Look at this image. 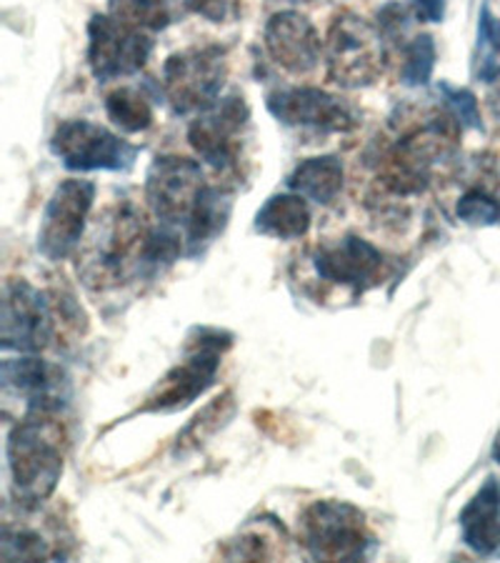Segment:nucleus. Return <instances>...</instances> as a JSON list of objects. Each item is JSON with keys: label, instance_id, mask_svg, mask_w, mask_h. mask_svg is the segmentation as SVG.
<instances>
[{"label": "nucleus", "instance_id": "obj_1", "mask_svg": "<svg viewBox=\"0 0 500 563\" xmlns=\"http://www.w3.org/2000/svg\"><path fill=\"white\" fill-rule=\"evenodd\" d=\"M13 504L41 508L56 492L66 468V429L60 413H23L5 441Z\"/></svg>", "mask_w": 500, "mask_h": 563}, {"label": "nucleus", "instance_id": "obj_2", "mask_svg": "<svg viewBox=\"0 0 500 563\" xmlns=\"http://www.w3.org/2000/svg\"><path fill=\"white\" fill-rule=\"evenodd\" d=\"M148 223L133 203H118L96 218L88 239L80 243L78 276L90 290L118 288L143 278Z\"/></svg>", "mask_w": 500, "mask_h": 563}, {"label": "nucleus", "instance_id": "obj_3", "mask_svg": "<svg viewBox=\"0 0 500 563\" xmlns=\"http://www.w3.org/2000/svg\"><path fill=\"white\" fill-rule=\"evenodd\" d=\"M463 125L448 111L425 118L378 158V178L390 194L418 196L433 184L435 168L456 156Z\"/></svg>", "mask_w": 500, "mask_h": 563}, {"label": "nucleus", "instance_id": "obj_4", "mask_svg": "<svg viewBox=\"0 0 500 563\" xmlns=\"http://www.w3.org/2000/svg\"><path fill=\"white\" fill-rule=\"evenodd\" d=\"M60 321L68 329H86V318L73 303V298L35 288L25 278L8 280L3 290V313H0L3 351L41 353L58 335Z\"/></svg>", "mask_w": 500, "mask_h": 563}, {"label": "nucleus", "instance_id": "obj_5", "mask_svg": "<svg viewBox=\"0 0 500 563\" xmlns=\"http://www.w3.org/2000/svg\"><path fill=\"white\" fill-rule=\"evenodd\" d=\"M331 84L341 88L373 86L384 73L386 41L378 25L360 15L343 11L333 18L329 38L323 43Z\"/></svg>", "mask_w": 500, "mask_h": 563}, {"label": "nucleus", "instance_id": "obj_6", "mask_svg": "<svg viewBox=\"0 0 500 563\" xmlns=\"http://www.w3.org/2000/svg\"><path fill=\"white\" fill-rule=\"evenodd\" d=\"M198 341H190L186 358L163 376L141 406L143 413H173L180 411L203 396L215 384L223 353L231 349L233 339L218 329H196Z\"/></svg>", "mask_w": 500, "mask_h": 563}, {"label": "nucleus", "instance_id": "obj_7", "mask_svg": "<svg viewBox=\"0 0 500 563\" xmlns=\"http://www.w3.org/2000/svg\"><path fill=\"white\" fill-rule=\"evenodd\" d=\"M300 541L315 561H360L376 547L366 514L348 501H315L300 519Z\"/></svg>", "mask_w": 500, "mask_h": 563}, {"label": "nucleus", "instance_id": "obj_8", "mask_svg": "<svg viewBox=\"0 0 500 563\" xmlns=\"http://www.w3.org/2000/svg\"><path fill=\"white\" fill-rule=\"evenodd\" d=\"M225 78H229V56L221 45H193L178 51L163 66V96L173 113L188 115L211 108Z\"/></svg>", "mask_w": 500, "mask_h": 563}, {"label": "nucleus", "instance_id": "obj_9", "mask_svg": "<svg viewBox=\"0 0 500 563\" xmlns=\"http://www.w3.org/2000/svg\"><path fill=\"white\" fill-rule=\"evenodd\" d=\"M251 141V108L241 93H231L200 111L188 129L190 148L218 174H241L245 143Z\"/></svg>", "mask_w": 500, "mask_h": 563}, {"label": "nucleus", "instance_id": "obj_10", "mask_svg": "<svg viewBox=\"0 0 500 563\" xmlns=\"http://www.w3.org/2000/svg\"><path fill=\"white\" fill-rule=\"evenodd\" d=\"M153 35L113 13H96L88 23V66L98 84L129 78L145 68Z\"/></svg>", "mask_w": 500, "mask_h": 563}, {"label": "nucleus", "instance_id": "obj_11", "mask_svg": "<svg viewBox=\"0 0 500 563\" xmlns=\"http://www.w3.org/2000/svg\"><path fill=\"white\" fill-rule=\"evenodd\" d=\"M266 106L273 118L284 123L286 129L318 135V139L351 133L360 125L356 106L321 88H278L268 93Z\"/></svg>", "mask_w": 500, "mask_h": 563}, {"label": "nucleus", "instance_id": "obj_12", "mask_svg": "<svg viewBox=\"0 0 500 563\" xmlns=\"http://www.w3.org/2000/svg\"><path fill=\"white\" fill-rule=\"evenodd\" d=\"M51 151L68 170L93 174V170H113L123 174L135 166L141 148L121 135L90 121H63L51 135Z\"/></svg>", "mask_w": 500, "mask_h": 563}, {"label": "nucleus", "instance_id": "obj_13", "mask_svg": "<svg viewBox=\"0 0 500 563\" xmlns=\"http://www.w3.org/2000/svg\"><path fill=\"white\" fill-rule=\"evenodd\" d=\"M203 166L193 158L160 156L145 176V203L163 225L184 233L205 188Z\"/></svg>", "mask_w": 500, "mask_h": 563}, {"label": "nucleus", "instance_id": "obj_14", "mask_svg": "<svg viewBox=\"0 0 500 563\" xmlns=\"http://www.w3.org/2000/svg\"><path fill=\"white\" fill-rule=\"evenodd\" d=\"M93 201V180L68 178L53 190V196L43 208L38 229V251L43 258L63 261L80 249Z\"/></svg>", "mask_w": 500, "mask_h": 563}, {"label": "nucleus", "instance_id": "obj_15", "mask_svg": "<svg viewBox=\"0 0 500 563\" xmlns=\"http://www.w3.org/2000/svg\"><path fill=\"white\" fill-rule=\"evenodd\" d=\"M0 386L8 404L23 401L25 413H60L68 404L70 384L66 371L38 356L5 358L0 363Z\"/></svg>", "mask_w": 500, "mask_h": 563}, {"label": "nucleus", "instance_id": "obj_16", "mask_svg": "<svg viewBox=\"0 0 500 563\" xmlns=\"http://www.w3.org/2000/svg\"><path fill=\"white\" fill-rule=\"evenodd\" d=\"M43 508V506H41ZM41 508L15 506L18 519L5 508L3 533H0V559L3 561H63L73 556L70 533L53 516H41Z\"/></svg>", "mask_w": 500, "mask_h": 563}, {"label": "nucleus", "instance_id": "obj_17", "mask_svg": "<svg viewBox=\"0 0 500 563\" xmlns=\"http://www.w3.org/2000/svg\"><path fill=\"white\" fill-rule=\"evenodd\" d=\"M268 56L290 76H305L315 70L323 56V41L315 25L298 11H278L270 15L263 31Z\"/></svg>", "mask_w": 500, "mask_h": 563}, {"label": "nucleus", "instance_id": "obj_18", "mask_svg": "<svg viewBox=\"0 0 500 563\" xmlns=\"http://www.w3.org/2000/svg\"><path fill=\"white\" fill-rule=\"evenodd\" d=\"M313 266L318 276L331 280V284L366 290L376 286L384 276L386 258L370 241L360 239V235H345L338 243L318 251Z\"/></svg>", "mask_w": 500, "mask_h": 563}, {"label": "nucleus", "instance_id": "obj_19", "mask_svg": "<svg viewBox=\"0 0 500 563\" xmlns=\"http://www.w3.org/2000/svg\"><path fill=\"white\" fill-rule=\"evenodd\" d=\"M460 531L478 556H500V486L493 476L460 511Z\"/></svg>", "mask_w": 500, "mask_h": 563}, {"label": "nucleus", "instance_id": "obj_20", "mask_svg": "<svg viewBox=\"0 0 500 563\" xmlns=\"http://www.w3.org/2000/svg\"><path fill=\"white\" fill-rule=\"evenodd\" d=\"M231 211H233V190L225 186L208 184L198 198L193 216H190V221L184 229L186 256L196 258L211 246L218 235L225 231V225H229Z\"/></svg>", "mask_w": 500, "mask_h": 563}, {"label": "nucleus", "instance_id": "obj_21", "mask_svg": "<svg viewBox=\"0 0 500 563\" xmlns=\"http://www.w3.org/2000/svg\"><path fill=\"white\" fill-rule=\"evenodd\" d=\"M345 170L338 156H315L300 161L286 178L288 190L318 206H331L341 196Z\"/></svg>", "mask_w": 500, "mask_h": 563}, {"label": "nucleus", "instance_id": "obj_22", "mask_svg": "<svg viewBox=\"0 0 500 563\" xmlns=\"http://www.w3.org/2000/svg\"><path fill=\"white\" fill-rule=\"evenodd\" d=\"M311 208L305 198L290 190V194L270 196L256 213V231L268 239L293 241L303 239L311 229Z\"/></svg>", "mask_w": 500, "mask_h": 563}, {"label": "nucleus", "instance_id": "obj_23", "mask_svg": "<svg viewBox=\"0 0 500 563\" xmlns=\"http://www.w3.org/2000/svg\"><path fill=\"white\" fill-rule=\"evenodd\" d=\"M290 553L288 533L280 523L258 519L251 526H245L238 539L229 541L223 549L225 559H243V561H273L284 559Z\"/></svg>", "mask_w": 500, "mask_h": 563}, {"label": "nucleus", "instance_id": "obj_24", "mask_svg": "<svg viewBox=\"0 0 500 563\" xmlns=\"http://www.w3.org/2000/svg\"><path fill=\"white\" fill-rule=\"evenodd\" d=\"M233 413H235V401H233L231 390L229 394L213 398V401L208 404L203 411H200L196 419L178 433L176 453H188L198 446H203L211 435H215L225 423L233 419Z\"/></svg>", "mask_w": 500, "mask_h": 563}, {"label": "nucleus", "instance_id": "obj_25", "mask_svg": "<svg viewBox=\"0 0 500 563\" xmlns=\"http://www.w3.org/2000/svg\"><path fill=\"white\" fill-rule=\"evenodd\" d=\"M105 113L123 133H141L153 125V106L138 88H115L108 93Z\"/></svg>", "mask_w": 500, "mask_h": 563}, {"label": "nucleus", "instance_id": "obj_26", "mask_svg": "<svg viewBox=\"0 0 500 563\" xmlns=\"http://www.w3.org/2000/svg\"><path fill=\"white\" fill-rule=\"evenodd\" d=\"M435 68V43L429 33L415 35L403 45V66H400V80L408 88L429 86Z\"/></svg>", "mask_w": 500, "mask_h": 563}, {"label": "nucleus", "instance_id": "obj_27", "mask_svg": "<svg viewBox=\"0 0 500 563\" xmlns=\"http://www.w3.org/2000/svg\"><path fill=\"white\" fill-rule=\"evenodd\" d=\"M456 213L468 225H496L500 223V203L480 188H470L458 198Z\"/></svg>", "mask_w": 500, "mask_h": 563}, {"label": "nucleus", "instance_id": "obj_28", "mask_svg": "<svg viewBox=\"0 0 500 563\" xmlns=\"http://www.w3.org/2000/svg\"><path fill=\"white\" fill-rule=\"evenodd\" d=\"M443 101H445V111H448L456 121L463 125V129L470 131H484V121H480V106L478 98L470 93L468 88H456L451 84H441L438 86Z\"/></svg>", "mask_w": 500, "mask_h": 563}, {"label": "nucleus", "instance_id": "obj_29", "mask_svg": "<svg viewBox=\"0 0 500 563\" xmlns=\"http://www.w3.org/2000/svg\"><path fill=\"white\" fill-rule=\"evenodd\" d=\"M186 8L211 23H231L241 11V0H186Z\"/></svg>", "mask_w": 500, "mask_h": 563}, {"label": "nucleus", "instance_id": "obj_30", "mask_svg": "<svg viewBox=\"0 0 500 563\" xmlns=\"http://www.w3.org/2000/svg\"><path fill=\"white\" fill-rule=\"evenodd\" d=\"M478 45L480 48H490L493 53H500V18L490 13L488 5L480 8Z\"/></svg>", "mask_w": 500, "mask_h": 563}, {"label": "nucleus", "instance_id": "obj_31", "mask_svg": "<svg viewBox=\"0 0 500 563\" xmlns=\"http://www.w3.org/2000/svg\"><path fill=\"white\" fill-rule=\"evenodd\" d=\"M480 80H486L488 84V96H486L488 111L500 121V68H496V66L484 68L480 70Z\"/></svg>", "mask_w": 500, "mask_h": 563}, {"label": "nucleus", "instance_id": "obj_32", "mask_svg": "<svg viewBox=\"0 0 500 563\" xmlns=\"http://www.w3.org/2000/svg\"><path fill=\"white\" fill-rule=\"evenodd\" d=\"M413 5V13L425 23H443L445 0H408Z\"/></svg>", "mask_w": 500, "mask_h": 563}, {"label": "nucleus", "instance_id": "obj_33", "mask_svg": "<svg viewBox=\"0 0 500 563\" xmlns=\"http://www.w3.org/2000/svg\"><path fill=\"white\" fill-rule=\"evenodd\" d=\"M273 3H288V5H296V3H315V0H273Z\"/></svg>", "mask_w": 500, "mask_h": 563}, {"label": "nucleus", "instance_id": "obj_34", "mask_svg": "<svg viewBox=\"0 0 500 563\" xmlns=\"http://www.w3.org/2000/svg\"><path fill=\"white\" fill-rule=\"evenodd\" d=\"M493 459L500 463V443H498V446H496V451H493Z\"/></svg>", "mask_w": 500, "mask_h": 563}]
</instances>
